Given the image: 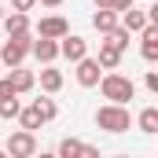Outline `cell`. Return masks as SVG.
<instances>
[{
    "instance_id": "cell-1",
    "label": "cell",
    "mask_w": 158,
    "mask_h": 158,
    "mask_svg": "<svg viewBox=\"0 0 158 158\" xmlns=\"http://www.w3.org/2000/svg\"><path fill=\"white\" fill-rule=\"evenodd\" d=\"M96 85H99V92H103L107 103H132V99H136V85H132V77H125V74L107 70Z\"/></svg>"
},
{
    "instance_id": "cell-2",
    "label": "cell",
    "mask_w": 158,
    "mask_h": 158,
    "mask_svg": "<svg viewBox=\"0 0 158 158\" xmlns=\"http://www.w3.org/2000/svg\"><path fill=\"white\" fill-rule=\"evenodd\" d=\"M96 125L103 129V132H129L132 129V114H129V103H103L99 110H96Z\"/></svg>"
},
{
    "instance_id": "cell-3",
    "label": "cell",
    "mask_w": 158,
    "mask_h": 158,
    "mask_svg": "<svg viewBox=\"0 0 158 158\" xmlns=\"http://www.w3.org/2000/svg\"><path fill=\"white\" fill-rule=\"evenodd\" d=\"M30 44H33V33L7 37V40H4V48H0V63H4V66H22L26 55H30Z\"/></svg>"
},
{
    "instance_id": "cell-4",
    "label": "cell",
    "mask_w": 158,
    "mask_h": 158,
    "mask_svg": "<svg viewBox=\"0 0 158 158\" xmlns=\"http://www.w3.org/2000/svg\"><path fill=\"white\" fill-rule=\"evenodd\" d=\"M7 155H11V158L37 155V136H33V129H19V132H11V136H7Z\"/></svg>"
},
{
    "instance_id": "cell-5",
    "label": "cell",
    "mask_w": 158,
    "mask_h": 158,
    "mask_svg": "<svg viewBox=\"0 0 158 158\" xmlns=\"http://www.w3.org/2000/svg\"><path fill=\"white\" fill-rule=\"evenodd\" d=\"M59 55L70 59V63H77L81 55H88V40L77 37V33H63V37H59Z\"/></svg>"
},
{
    "instance_id": "cell-6",
    "label": "cell",
    "mask_w": 158,
    "mask_h": 158,
    "mask_svg": "<svg viewBox=\"0 0 158 158\" xmlns=\"http://www.w3.org/2000/svg\"><path fill=\"white\" fill-rule=\"evenodd\" d=\"M74 74H77V85H81V88H96V81L103 77V66H99L96 59L81 55V59H77V70H74Z\"/></svg>"
},
{
    "instance_id": "cell-7",
    "label": "cell",
    "mask_w": 158,
    "mask_h": 158,
    "mask_svg": "<svg viewBox=\"0 0 158 158\" xmlns=\"http://www.w3.org/2000/svg\"><path fill=\"white\" fill-rule=\"evenodd\" d=\"M63 33H70V22L63 19V15H44L37 22V37H52V40H59Z\"/></svg>"
},
{
    "instance_id": "cell-8",
    "label": "cell",
    "mask_w": 158,
    "mask_h": 158,
    "mask_svg": "<svg viewBox=\"0 0 158 158\" xmlns=\"http://www.w3.org/2000/svg\"><path fill=\"white\" fill-rule=\"evenodd\" d=\"M30 55H33L37 63H55V59H59V40H52V37H37L33 44H30Z\"/></svg>"
},
{
    "instance_id": "cell-9",
    "label": "cell",
    "mask_w": 158,
    "mask_h": 158,
    "mask_svg": "<svg viewBox=\"0 0 158 158\" xmlns=\"http://www.w3.org/2000/svg\"><path fill=\"white\" fill-rule=\"evenodd\" d=\"M140 55H143L147 63L158 59V26L155 22H147V26L140 30Z\"/></svg>"
},
{
    "instance_id": "cell-10",
    "label": "cell",
    "mask_w": 158,
    "mask_h": 158,
    "mask_svg": "<svg viewBox=\"0 0 158 158\" xmlns=\"http://www.w3.org/2000/svg\"><path fill=\"white\" fill-rule=\"evenodd\" d=\"M59 155L63 158H99V151H96L92 143H81V140H74V136H66V140L59 143Z\"/></svg>"
},
{
    "instance_id": "cell-11",
    "label": "cell",
    "mask_w": 158,
    "mask_h": 158,
    "mask_svg": "<svg viewBox=\"0 0 158 158\" xmlns=\"http://www.w3.org/2000/svg\"><path fill=\"white\" fill-rule=\"evenodd\" d=\"M0 26H4V33H7V37L30 33V15H26V11H11V15H4V19H0Z\"/></svg>"
},
{
    "instance_id": "cell-12",
    "label": "cell",
    "mask_w": 158,
    "mask_h": 158,
    "mask_svg": "<svg viewBox=\"0 0 158 158\" xmlns=\"http://www.w3.org/2000/svg\"><path fill=\"white\" fill-rule=\"evenodd\" d=\"M118 22L125 26V30H129V33H140V30L147 26V11H140V7L132 4V7H125V11L118 15Z\"/></svg>"
},
{
    "instance_id": "cell-13",
    "label": "cell",
    "mask_w": 158,
    "mask_h": 158,
    "mask_svg": "<svg viewBox=\"0 0 158 158\" xmlns=\"http://www.w3.org/2000/svg\"><path fill=\"white\" fill-rule=\"evenodd\" d=\"M7 81H11V88H15V92L22 96V92H30V88L37 85V74H33V70H22V66H11Z\"/></svg>"
},
{
    "instance_id": "cell-14",
    "label": "cell",
    "mask_w": 158,
    "mask_h": 158,
    "mask_svg": "<svg viewBox=\"0 0 158 158\" xmlns=\"http://www.w3.org/2000/svg\"><path fill=\"white\" fill-rule=\"evenodd\" d=\"M40 88H44L48 96H55V92L63 88V70H55L52 63H44V70H40Z\"/></svg>"
},
{
    "instance_id": "cell-15",
    "label": "cell",
    "mask_w": 158,
    "mask_h": 158,
    "mask_svg": "<svg viewBox=\"0 0 158 158\" xmlns=\"http://www.w3.org/2000/svg\"><path fill=\"white\" fill-rule=\"evenodd\" d=\"M92 26H96L99 33H110V30L118 26V11H114V7H96V15H92Z\"/></svg>"
},
{
    "instance_id": "cell-16",
    "label": "cell",
    "mask_w": 158,
    "mask_h": 158,
    "mask_svg": "<svg viewBox=\"0 0 158 158\" xmlns=\"http://www.w3.org/2000/svg\"><path fill=\"white\" fill-rule=\"evenodd\" d=\"M121 55H125V52H118L114 44H107V40H103V44H99V55H96V63H99L103 70H118Z\"/></svg>"
},
{
    "instance_id": "cell-17",
    "label": "cell",
    "mask_w": 158,
    "mask_h": 158,
    "mask_svg": "<svg viewBox=\"0 0 158 158\" xmlns=\"http://www.w3.org/2000/svg\"><path fill=\"white\" fill-rule=\"evenodd\" d=\"M136 125H140V132L155 136V132H158V107H143L140 118H136Z\"/></svg>"
},
{
    "instance_id": "cell-18",
    "label": "cell",
    "mask_w": 158,
    "mask_h": 158,
    "mask_svg": "<svg viewBox=\"0 0 158 158\" xmlns=\"http://www.w3.org/2000/svg\"><path fill=\"white\" fill-rule=\"evenodd\" d=\"M15 118H19V125H22V129H40V125H44L33 103H30V107H19V114H15Z\"/></svg>"
},
{
    "instance_id": "cell-19",
    "label": "cell",
    "mask_w": 158,
    "mask_h": 158,
    "mask_svg": "<svg viewBox=\"0 0 158 158\" xmlns=\"http://www.w3.org/2000/svg\"><path fill=\"white\" fill-rule=\"evenodd\" d=\"M33 107H37V114H40V121H44V125L59 118V107H55V99H33Z\"/></svg>"
},
{
    "instance_id": "cell-20",
    "label": "cell",
    "mask_w": 158,
    "mask_h": 158,
    "mask_svg": "<svg viewBox=\"0 0 158 158\" xmlns=\"http://www.w3.org/2000/svg\"><path fill=\"white\" fill-rule=\"evenodd\" d=\"M103 37H107V44H114V48H118V52H125V48H129V30H125V26H114V30H110V33H103Z\"/></svg>"
},
{
    "instance_id": "cell-21",
    "label": "cell",
    "mask_w": 158,
    "mask_h": 158,
    "mask_svg": "<svg viewBox=\"0 0 158 158\" xmlns=\"http://www.w3.org/2000/svg\"><path fill=\"white\" fill-rule=\"evenodd\" d=\"M19 107H22V103H19V96H11V99H0V118H15V114H19Z\"/></svg>"
},
{
    "instance_id": "cell-22",
    "label": "cell",
    "mask_w": 158,
    "mask_h": 158,
    "mask_svg": "<svg viewBox=\"0 0 158 158\" xmlns=\"http://www.w3.org/2000/svg\"><path fill=\"white\" fill-rule=\"evenodd\" d=\"M37 0H11V11H33Z\"/></svg>"
},
{
    "instance_id": "cell-23",
    "label": "cell",
    "mask_w": 158,
    "mask_h": 158,
    "mask_svg": "<svg viewBox=\"0 0 158 158\" xmlns=\"http://www.w3.org/2000/svg\"><path fill=\"white\" fill-rule=\"evenodd\" d=\"M11 96H19V92L11 88V81H7V77H0V99H11Z\"/></svg>"
},
{
    "instance_id": "cell-24",
    "label": "cell",
    "mask_w": 158,
    "mask_h": 158,
    "mask_svg": "<svg viewBox=\"0 0 158 158\" xmlns=\"http://www.w3.org/2000/svg\"><path fill=\"white\" fill-rule=\"evenodd\" d=\"M143 85H147L151 92H158V74H155V70H147V77H143Z\"/></svg>"
},
{
    "instance_id": "cell-25",
    "label": "cell",
    "mask_w": 158,
    "mask_h": 158,
    "mask_svg": "<svg viewBox=\"0 0 158 158\" xmlns=\"http://www.w3.org/2000/svg\"><path fill=\"white\" fill-rule=\"evenodd\" d=\"M132 4H136V0H114V11L121 15V11H125V7H132Z\"/></svg>"
},
{
    "instance_id": "cell-26",
    "label": "cell",
    "mask_w": 158,
    "mask_h": 158,
    "mask_svg": "<svg viewBox=\"0 0 158 158\" xmlns=\"http://www.w3.org/2000/svg\"><path fill=\"white\" fill-rule=\"evenodd\" d=\"M37 4H44V7H63V0H37Z\"/></svg>"
},
{
    "instance_id": "cell-27",
    "label": "cell",
    "mask_w": 158,
    "mask_h": 158,
    "mask_svg": "<svg viewBox=\"0 0 158 158\" xmlns=\"http://www.w3.org/2000/svg\"><path fill=\"white\" fill-rule=\"evenodd\" d=\"M96 7H114V0H96Z\"/></svg>"
},
{
    "instance_id": "cell-28",
    "label": "cell",
    "mask_w": 158,
    "mask_h": 158,
    "mask_svg": "<svg viewBox=\"0 0 158 158\" xmlns=\"http://www.w3.org/2000/svg\"><path fill=\"white\" fill-rule=\"evenodd\" d=\"M0 19H4V4H0Z\"/></svg>"
},
{
    "instance_id": "cell-29",
    "label": "cell",
    "mask_w": 158,
    "mask_h": 158,
    "mask_svg": "<svg viewBox=\"0 0 158 158\" xmlns=\"http://www.w3.org/2000/svg\"><path fill=\"white\" fill-rule=\"evenodd\" d=\"M0 70H4V63H0Z\"/></svg>"
}]
</instances>
